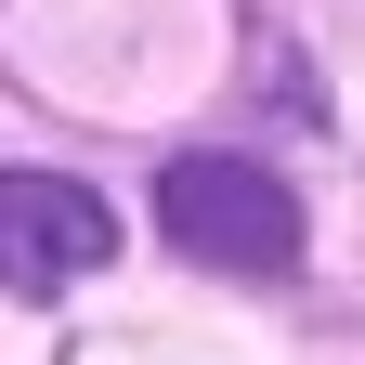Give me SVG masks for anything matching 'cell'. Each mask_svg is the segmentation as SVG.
I'll return each mask as SVG.
<instances>
[{
	"mask_svg": "<svg viewBox=\"0 0 365 365\" xmlns=\"http://www.w3.org/2000/svg\"><path fill=\"white\" fill-rule=\"evenodd\" d=\"M157 235L209 274H287L300 261V196L261 157H170L157 170Z\"/></svg>",
	"mask_w": 365,
	"mask_h": 365,
	"instance_id": "6da1fadb",
	"label": "cell"
},
{
	"mask_svg": "<svg viewBox=\"0 0 365 365\" xmlns=\"http://www.w3.org/2000/svg\"><path fill=\"white\" fill-rule=\"evenodd\" d=\"M118 261V209L66 170H0V300H53Z\"/></svg>",
	"mask_w": 365,
	"mask_h": 365,
	"instance_id": "7a4b0ae2",
	"label": "cell"
}]
</instances>
